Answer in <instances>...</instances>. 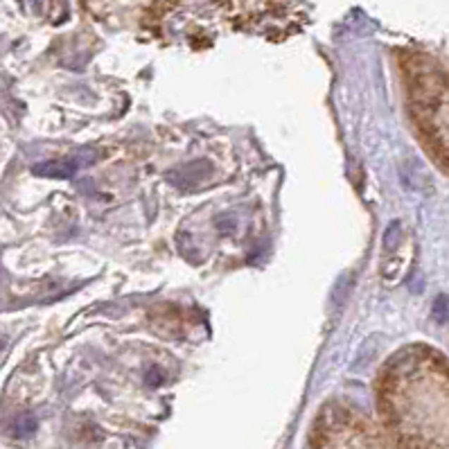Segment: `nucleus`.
I'll use <instances>...</instances> for the list:
<instances>
[{"instance_id": "1", "label": "nucleus", "mask_w": 449, "mask_h": 449, "mask_svg": "<svg viewBox=\"0 0 449 449\" xmlns=\"http://www.w3.org/2000/svg\"><path fill=\"white\" fill-rule=\"evenodd\" d=\"M379 404L402 449H447V368L438 352L409 347L393 357Z\"/></svg>"}, {"instance_id": "2", "label": "nucleus", "mask_w": 449, "mask_h": 449, "mask_svg": "<svg viewBox=\"0 0 449 449\" xmlns=\"http://www.w3.org/2000/svg\"><path fill=\"white\" fill-rule=\"evenodd\" d=\"M409 104L429 152L447 167V80L438 63L426 54H411L404 63Z\"/></svg>"}, {"instance_id": "3", "label": "nucleus", "mask_w": 449, "mask_h": 449, "mask_svg": "<svg viewBox=\"0 0 449 449\" xmlns=\"http://www.w3.org/2000/svg\"><path fill=\"white\" fill-rule=\"evenodd\" d=\"M86 156L91 159L93 154H77L70 156V159H59V161H43L39 165L32 167V174H37L41 178H70L80 172V167H84L86 163Z\"/></svg>"}, {"instance_id": "4", "label": "nucleus", "mask_w": 449, "mask_h": 449, "mask_svg": "<svg viewBox=\"0 0 449 449\" xmlns=\"http://www.w3.org/2000/svg\"><path fill=\"white\" fill-rule=\"evenodd\" d=\"M12 431H14V436H20V438L32 436L37 431V418L32 413L18 415V418L14 420V424H12Z\"/></svg>"}, {"instance_id": "5", "label": "nucleus", "mask_w": 449, "mask_h": 449, "mask_svg": "<svg viewBox=\"0 0 449 449\" xmlns=\"http://www.w3.org/2000/svg\"><path fill=\"white\" fill-rule=\"evenodd\" d=\"M433 316L438 319V323L445 325L447 323V296H438V300L433 302Z\"/></svg>"}, {"instance_id": "6", "label": "nucleus", "mask_w": 449, "mask_h": 449, "mask_svg": "<svg viewBox=\"0 0 449 449\" xmlns=\"http://www.w3.org/2000/svg\"><path fill=\"white\" fill-rule=\"evenodd\" d=\"M147 381H149L152 386H159L161 381H163V379H161V373H159V370H152V373H149V379H147Z\"/></svg>"}, {"instance_id": "7", "label": "nucleus", "mask_w": 449, "mask_h": 449, "mask_svg": "<svg viewBox=\"0 0 449 449\" xmlns=\"http://www.w3.org/2000/svg\"><path fill=\"white\" fill-rule=\"evenodd\" d=\"M5 345H7V341H5V339H0V355H3V350H5Z\"/></svg>"}]
</instances>
